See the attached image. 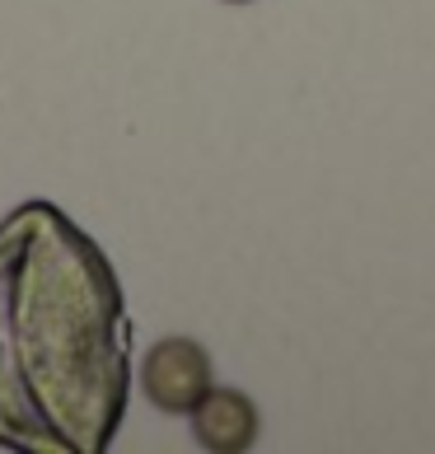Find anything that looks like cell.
Masks as SVG:
<instances>
[{
    "instance_id": "obj_1",
    "label": "cell",
    "mask_w": 435,
    "mask_h": 454,
    "mask_svg": "<svg viewBox=\"0 0 435 454\" xmlns=\"http://www.w3.org/2000/svg\"><path fill=\"white\" fill-rule=\"evenodd\" d=\"M127 394L113 262L61 207L19 201L0 221V450L104 454Z\"/></svg>"
},
{
    "instance_id": "obj_2",
    "label": "cell",
    "mask_w": 435,
    "mask_h": 454,
    "mask_svg": "<svg viewBox=\"0 0 435 454\" xmlns=\"http://www.w3.org/2000/svg\"><path fill=\"white\" fill-rule=\"evenodd\" d=\"M206 389H211V356L202 342L159 338L141 356V394L150 398V408L169 417H188Z\"/></svg>"
},
{
    "instance_id": "obj_3",
    "label": "cell",
    "mask_w": 435,
    "mask_h": 454,
    "mask_svg": "<svg viewBox=\"0 0 435 454\" xmlns=\"http://www.w3.org/2000/svg\"><path fill=\"white\" fill-rule=\"evenodd\" d=\"M188 422H192V441L211 454H244L258 445V431H262L258 403L244 389H215V384L197 398Z\"/></svg>"
},
{
    "instance_id": "obj_4",
    "label": "cell",
    "mask_w": 435,
    "mask_h": 454,
    "mask_svg": "<svg viewBox=\"0 0 435 454\" xmlns=\"http://www.w3.org/2000/svg\"><path fill=\"white\" fill-rule=\"evenodd\" d=\"M225 5H248V0H225Z\"/></svg>"
}]
</instances>
